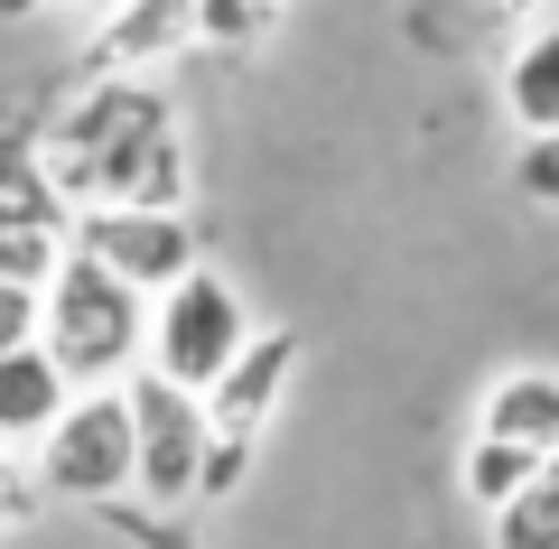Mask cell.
<instances>
[{"mask_svg": "<svg viewBox=\"0 0 559 549\" xmlns=\"http://www.w3.org/2000/svg\"><path fill=\"white\" fill-rule=\"evenodd\" d=\"M75 401V382L47 363V345H10L0 354V447H38L47 419Z\"/></svg>", "mask_w": 559, "mask_h": 549, "instance_id": "8fae6325", "label": "cell"}, {"mask_svg": "<svg viewBox=\"0 0 559 549\" xmlns=\"http://www.w3.org/2000/svg\"><path fill=\"white\" fill-rule=\"evenodd\" d=\"M485 540L495 549H559V447L522 475V493H503L485 512Z\"/></svg>", "mask_w": 559, "mask_h": 549, "instance_id": "5bb4252c", "label": "cell"}, {"mask_svg": "<svg viewBox=\"0 0 559 549\" xmlns=\"http://www.w3.org/2000/svg\"><path fill=\"white\" fill-rule=\"evenodd\" d=\"M299 363H308L299 326H271V335L252 326V345H242L234 363H224V373L197 392V410H205L197 503H234V493L252 485V456H261V438H271L280 401H289V382H299Z\"/></svg>", "mask_w": 559, "mask_h": 549, "instance_id": "3957f363", "label": "cell"}, {"mask_svg": "<svg viewBox=\"0 0 559 549\" xmlns=\"http://www.w3.org/2000/svg\"><path fill=\"white\" fill-rule=\"evenodd\" d=\"M38 485H47V503H75V512L131 493V401H121V382L112 392H75L57 419H47Z\"/></svg>", "mask_w": 559, "mask_h": 549, "instance_id": "5b68a950", "label": "cell"}, {"mask_svg": "<svg viewBox=\"0 0 559 549\" xmlns=\"http://www.w3.org/2000/svg\"><path fill=\"white\" fill-rule=\"evenodd\" d=\"M242 345H252V308H242V289L215 271V261H197V271H178L159 298H150V345H140V373L178 382V392H205V382H215Z\"/></svg>", "mask_w": 559, "mask_h": 549, "instance_id": "277c9868", "label": "cell"}, {"mask_svg": "<svg viewBox=\"0 0 559 549\" xmlns=\"http://www.w3.org/2000/svg\"><path fill=\"white\" fill-rule=\"evenodd\" d=\"M503 20H550L540 0H411L401 10V28H411V47H429V57H466V47H485Z\"/></svg>", "mask_w": 559, "mask_h": 549, "instance_id": "4fadbf2b", "label": "cell"}, {"mask_svg": "<svg viewBox=\"0 0 559 549\" xmlns=\"http://www.w3.org/2000/svg\"><path fill=\"white\" fill-rule=\"evenodd\" d=\"M10 345H38V289L28 279H0V354Z\"/></svg>", "mask_w": 559, "mask_h": 549, "instance_id": "ffe728a7", "label": "cell"}, {"mask_svg": "<svg viewBox=\"0 0 559 549\" xmlns=\"http://www.w3.org/2000/svg\"><path fill=\"white\" fill-rule=\"evenodd\" d=\"M57 252H66V234H10V224H0V279H28V289H47Z\"/></svg>", "mask_w": 559, "mask_h": 549, "instance_id": "ac0fdd59", "label": "cell"}, {"mask_svg": "<svg viewBox=\"0 0 559 549\" xmlns=\"http://www.w3.org/2000/svg\"><path fill=\"white\" fill-rule=\"evenodd\" d=\"M121 401H131V493L140 503H168V512H197V466H205L197 392H178L159 373H131Z\"/></svg>", "mask_w": 559, "mask_h": 549, "instance_id": "52a82bcc", "label": "cell"}, {"mask_svg": "<svg viewBox=\"0 0 559 549\" xmlns=\"http://www.w3.org/2000/svg\"><path fill=\"white\" fill-rule=\"evenodd\" d=\"M513 187L559 215V131H540V140H522V150H513Z\"/></svg>", "mask_w": 559, "mask_h": 549, "instance_id": "d6986e66", "label": "cell"}, {"mask_svg": "<svg viewBox=\"0 0 559 549\" xmlns=\"http://www.w3.org/2000/svg\"><path fill=\"white\" fill-rule=\"evenodd\" d=\"M540 456L532 447H513V438H466V456H457V493L476 512H495L503 493H522V475H532Z\"/></svg>", "mask_w": 559, "mask_h": 549, "instance_id": "9a60e30c", "label": "cell"}, {"mask_svg": "<svg viewBox=\"0 0 559 549\" xmlns=\"http://www.w3.org/2000/svg\"><path fill=\"white\" fill-rule=\"evenodd\" d=\"M38 10H94V20H103L112 0H0V20H38Z\"/></svg>", "mask_w": 559, "mask_h": 549, "instance_id": "44dd1931", "label": "cell"}, {"mask_svg": "<svg viewBox=\"0 0 559 549\" xmlns=\"http://www.w3.org/2000/svg\"><path fill=\"white\" fill-rule=\"evenodd\" d=\"M66 252L121 271L140 298H159L178 271H197V261H205L187 205H75V215H66Z\"/></svg>", "mask_w": 559, "mask_h": 549, "instance_id": "8992f818", "label": "cell"}, {"mask_svg": "<svg viewBox=\"0 0 559 549\" xmlns=\"http://www.w3.org/2000/svg\"><path fill=\"white\" fill-rule=\"evenodd\" d=\"M47 512V485H38V466H20V447H0V540H20L28 522Z\"/></svg>", "mask_w": 559, "mask_h": 549, "instance_id": "e0dca14e", "label": "cell"}, {"mask_svg": "<svg viewBox=\"0 0 559 549\" xmlns=\"http://www.w3.org/2000/svg\"><path fill=\"white\" fill-rule=\"evenodd\" d=\"M197 38V0H112L94 28V57H84V75H150V65L187 57Z\"/></svg>", "mask_w": 559, "mask_h": 549, "instance_id": "ba28073f", "label": "cell"}, {"mask_svg": "<svg viewBox=\"0 0 559 549\" xmlns=\"http://www.w3.org/2000/svg\"><path fill=\"white\" fill-rule=\"evenodd\" d=\"M94 522L103 530H121L131 549H205V540H187V512H168V503H140V493H112V503H94Z\"/></svg>", "mask_w": 559, "mask_h": 549, "instance_id": "2e32d148", "label": "cell"}, {"mask_svg": "<svg viewBox=\"0 0 559 549\" xmlns=\"http://www.w3.org/2000/svg\"><path fill=\"white\" fill-rule=\"evenodd\" d=\"M38 150L66 215L75 205H187V187H197L187 131L150 75H94L75 94V112L38 131Z\"/></svg>", "mask_w": 559, "mask_h": 549, "instance_id": "6da1fadb", "label": "cell"}, {"mask_svg": "<svg viewBox=\"0 0 559 549\" xmlns=\"http://www.w3.org/2000/svg\"><path fill=\"white\" fill-rule=\"evenodd\" d=\"M476 438H513V447L550 456L559 447V373H550V363H513V373H495L485 401H476Z\"/></svg>", "mask_w": 559, "mask_h": 549, "instance_id": "9c48e42d", "label": "cell"}, {"mask_svg": "<svg viewBox=\"0 0 559 549\" xmlns=\"http://www.w3.org/2000/svg\"><path fill=\"white\" fill-rule=\"evenodd\" d=\"M38 345H47V363H57L75 392H112V382L140 373L150 298L121 271H103V261L57 252V271H47V289H38Z\"/></svg>", "mask_w": 559, "mask_h": 549, "instance_id": "7a4b0ae2", "label": "cell"}, {"mask_svg": "<svg viewBox=\"0 0 559 549\" xmlns=\"http://www.w3.org/2000/svg\"><path fill=\"white\" fill-rule=\"evenodd\" d=\"M503 121L522 140L559 131V20H532L513 38V57H503Z\"/></svg>", "mask_w": 559, "mask_h": 549, "instance_id": "7c38bea8", "label": "cell"}, {"mask_svg": "<svg viewBox=\"0 0 559 549\" xmlns=\"http://www.w3.org/2000/svg\"><path fill=\"white\" fill-rule=\"evenodd\" d=\"M0 224L10 234H66V196L28 121H0Z\"/></svg>", "mask_w": 559, "mask_h": 549, "instance_id": "30bf717a", "label": "cell"}]
</instances>
